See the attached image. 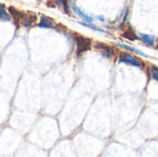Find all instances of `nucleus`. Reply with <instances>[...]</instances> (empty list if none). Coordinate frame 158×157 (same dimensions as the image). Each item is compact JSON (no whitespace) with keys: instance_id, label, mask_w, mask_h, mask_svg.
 <instances>
[{"instance_id":"obj_14","label":"nucleus","mask_w":158,"mask_h":157,"mask_svg":"<svg viewBox=\"0 0 158 157\" xmlns=\"http://www.w3.org/2000/svg\"><path fill=\"white\" fill-rule=\"evenodd\" d=\"M56 2H57V4L59 5V6H62V0H56Z\"/></svg>"},{"instance_id":"obj_13","label":"nucleus","mask_w":158,"mask_h":157,"mask_svg":"<svg viewBox=\"0 0 158 157\" xmlns=\"http://www.w3.org/2000/svg\"><path fill=\"white\" fill-rule=\"evenodd\" d=\"M62 6L65 8V11L67 13H69V5H68V0H62Z\"/></svg>"},{"instance_id":"obj_2","label":"nucleus","mask_w":158,"mask_h":157,"mask_svg":"<svg viewBox=\"0 0 158 157\" xmlns=\"http://www.w3.org/2000/svg\"><path fill=\"white\" fill-rule=\"evenodd\" d=\"M118 61L120 63H125V64L131 65V66L137 67V68H139L141 66V64L139 63V61L136 58H134L131 55L127 54V53H124V54L120 55V57H119V60Z\"/></svg>"},{"instance_id":"obj_5","label":"nucleus","mask_w":158,"mask_h":157,"mask_svg":"<svg viewBox=\"0 0 158 157\" xmlns=\"http://www.w3.org/2000/svg\"><path fill=\"white\" fill-rule=\"evenodd\" d=\"M95 47L101 50V52H102V54H103V56L105 57L111 58L113 56V52L110 50L109 47H107V46H106L104 44H101V43H96L95 44Z\"/></svg>"},{"instance_id":"obj_15","label":"nucleus","mask_w":158,"mask_h":157,"mask_svg":"<svg viewBox=\"0 0 158 157\" xmlns=\"http://www.w3.org/2000/svg\"><path fill=\"white\" fill-rule=\"evenodd\" d=\"M98 19H100V20H101V21H104V17L100 16V17H98Z\"/></svg>"},{"instance_id":"obj_4","label":"nucleus","mask_w":158,"mask_h":157,"mask_svg":"<svg viewBox=\"0 0 158 157\" xmlns=\"http://www.w3.org/2000/svg\"><path fill=\"white\" fill-rule=\"evenodd\" d=\"M37 19V16L36 14L32 13V12H28L27 14H24V17L21 20V24L25 27V28H29L31 27Z\"/></svg>"},{"instance_id":"obj_1","label":"nucleus","mask_w":158,"mask_h":157,"mask_svg":"<svg viewBox=\"0 0 158 157\" xmlns=\"http://www.w3.org/2000/svg\"><path fill=\"white\" fill-rule=\"evenodd\" d=\"M75 42L77 43V56H80L82 53L89 50L91 47V41L81 35H75Z\"/></svg>"},{"instance_id":"obj_8","label":"nucleus","mask_w":158,"mask_h":157,"mask_svg":"<svg viewBox=\"0 0 158 157\" xmlns=\"http://www.w3.org/2000/svg\"><path fill=\"white\" fill-rule=\"evenodd\" d=\"M0 19L1 20H5V21H9L11 20V17L10 15L6 12L5 5L0 3Z\"/></svg>"},{"instance_id":"obj_6","label":"nucleus","mask_w":158,"mask_h":157,"mask_svg":"<svg viewBox=\"0 0 158 157\" xmlns=\"http://www.w3.org/2000/svg\"><path fill=\"white\" fill-rule=\"evenodd\" d=\"M72 8H73V10H74V12L78 15V16H80L83 20H85L86 22H88V23H92L93 22V18H91V17H89L88 15H86V14H84L77 6H75V5H72Z\"/></svg>"},{"instance_id":"obj_10","label":"nucleus","mask_w":158,"mask_h":157,"mask_svg":"<svg viewBox=\"0 0 158 157\" xmlns=\"http://www.w3.org/2000/svg\"><path fill=\"white\" fill-rule=\"evenodd\" d=\"M140 35H141L142 39L143 40V42L145 43H147L148 45H151V46L154 45V43H155V37L154 36H151V35H148V34H144V33H141Z\"/></svg>"},{"instance_id":"obj_7","label":"nucleus","mask_w":158,"mask_h":157,"mask_svg":"<svg viewBox=\"0 0 158 157\" xmlns=\"http://www.w3.org/2000/svg\"><path fill=\"white\" fill-rule=\"evenodd\" d=\"M38 27H40V28H54L52 19L45 17V16H43L41 18L39 24H38Z\"/></svg>"},{"instance_id":"obj_9","label":"nucleus","mask_w":158,"mask_h":157,"mask_svg":"<svg viewBox=\"0 0 158 157\" xmlns=\"http://www.w3.org/2000/svg\"><path fill=\"white\" fill-rule=\"evenodd\" d=\"M117 45H118V46H120V47H122V48H125V49H127V50H129V51H131V52H133V53H135V54H137V55H140V56H142L147 57V56H146L143 52H142V51H140V50H138V49H136V48H134V47H131V46H130V45H126V44H123V43H117Z\"/></svg>"},{"instance_id":"obj_12","label":"nucleus","mask_w":158,"mask_h":157,"mask_svg":"<svg viewBox=\"0 0 158 157\" xmlns=\"http://www.w3.org/2000/svg\"><path fill=\"white\" fill-rule=\"evenodd\" d=\"M81 25H83V26H86V27H88V28H90V29H93V30H95V31H98L104 32V31H103V30L98 29V28H95V27H94V26H93V25H90V24H87V23H82V22H81Z\"/></svg>"},{"instance_id":"obj_11","label":"nucleus","mask_w":158,"mask_h":157,"mask_svg":"<svg viewBox=\"0 0 158 157\" xmlns=\"http://www.w3.org/2000/svg\"><path fill=\"white\" fill-rule=\"evenodd\" d=\"M151 72H152V78H153L154 80H156V81H158V68L157 67H156V66H153V67H152V70H151Z\"/></svg>"},{"instance_id":"obj_3","label":"nucleus","mask_w":158,"mask_h":157,"mask_svg":"<svg viewBox=\"0 0 158 157\" xmlns=\"http://www.w3.org/2000/svg\"><path fill=\"white\" fill-rule=\"evenodd\" d=\"M8 12L10 14V16L14 19V22L17 26V28L19 27V23L21 22L23 17H24V13L18 10L17 8L13 7V6H9L8 7Z\"/></svg>"}]
</instances>
